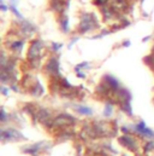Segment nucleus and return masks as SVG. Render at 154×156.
Listing matches in <instances>:
<instances>
[{"label": "nucleus", "mask_w": 154, "mask_h": 156, "mask_svg": "<svg viewBox=\"0 0 154 156\" xmlns=\"http://www.w3.org/2000/svg\"><path fill=\"white\" fill-rule=\"evenodd\" d=\"M47 70L51 74H54V75H58L59 74V62H58L57 58L49 59V62L47 63Z\"/></svg>", "instance_id": "nucleus-3"}, {"label": "nucleus", "mask_w": 154, "mask_h": 156, "mask_svg": "<svg viewBox=\"0 0 154 156\" xmlns=\"http://www.w3.org/2000/svg\"><path fill=\"white\" fill-rule=\"evenodd\" d=\"M119 142L124 145V147H126V148H129L130 150H135L134 148H135V140L131 138V137H128V136H123L120 139H119Z\"/></svg>", "instance_id": "nucleus-6"}, {"label": "nucleus", "mask_w": 154, "mask_h": 156, "mask_svg": "<svg viewBox=\"0 0 154 156\" xmlns=\"http://www.w3.org/2000/svg\"><path fill=\"white\" fill-rule=\"evenodd\" d=\"M77 112L79 114H83V115H92L93 114V110L90 108H87V107H77Z\"/></svg>", "instance_id": "nucleus-9"}, {"label": "nucleus", "mask_w": 154, "mask_h": 156, "mask_svg": "<svg viewBox=\"0 0 154 156\" xmlns=\"http://www.w3.org/2000/svg\"><path fill=\"white\" fill-rule=\"evenodd\" d=\"M21 29H22V32H23V33H27V34H32L33 32H35V30H36L35 26H34L33 23H30V22L25 21V20H23V22L21 23Z\"/></svg>", "instance_id": "nucleus-4"}, {"label": "nucleus", "mask_w": 154, "mask_h": 156, "mask_svg": "<svg viewBox=\"0 0 154 156\" xmlns=\"http://www.w3.org/2000/svg\"><path fill=\"white\" fill-rule=\"evenodd\" d=\"M52 46H53V50H54V51H57V50H59L63 45H62V44H59V45H58V44H55V42H52Z\"/></svg>", "instance_id": "nucleus-14"}, {"label": "nucleus", "mask_w": 154, "mask_h": 156, "mask_svg": "<svg viewBox=\"0 0 154 156\" xmlns=\"http://www.w3.org/2000/svg\"><path fill=\"white\" fill-rule=\"evenodd\" d=\"M111 114H112V105H111L110 103H107V108H105L104 115H105V116H110Z\"/></svg>", "instance_id": "nucleus-10"}, {"label": "nucleus", "mask_w": 154, "mask_h": 156, "mask_svg": "<svg viewBox=\"0 0 154 156\" xmlns=\"http://www.w3.org/2000/svg\"><path fill=\"white\" fill-rule=\"evenodd\" d=\"M23 46V41H15V44L11 45V48H21Z\"/></svg>", "instance_id": "nucleus-12"}, {"label": "nucleus", "mask_w": 154, "mask_h": 156, "mask_svg": "<svg viewBox=\"0 0 154 156\" xmlns=\"http://www.w3.org/2000/svg\"><path fill=\"white\" fill-rule=\"evenodd\" d=\"M95 26H96V18L93 13H83L81 16L79 26H78V29L81 33L89 32V30L94 29Z\"/></svg>", "instance_id": "nucleus-1"}, {"label": "nucleus", "mask_w": 154, "mask_h": 156, "mask_svg": "<svg viewBox=\"0 0 154 156\" xmlns=\"http://www.w3.org/2000/svg\"><path fill=\"white\" fill-rule=\"evenodd\" d=\"M41 46H42V41H40V40H35L30 44V47L28 51V57L30 59H35L38 57L40 50H41Z\"/></svg>", "instance_id": "nucleus-2"}, {"label": "nucleus", "mask_w": 154, "mask_h": 156, "mask_svg": "<svg viewBox=\"0 0 154 156\" xmlns=\"http://www.w3.org/2000/svg\"><path fill=\"white\" fill-rule=\"evenodd\" d=\"M109 1H110V0H94L95 5H98V6H100V7H102V6L107 5V4H109Z\"/></svg>", "instance_id": "nucleus-11"}, {"label": "nucleus", "mask_w": 154, "mask_h": 156, "mask_svg": "<svg viewBox=\"0 0 154 156\" xmlns=\"http://www.w3.org/2000/svg\"><path fill=\"white\" fill-rule=\"evenodd\" d=\"M148 39H149V37H146V38H143V42H145V41H147Z\"/></svg>", "instance_id": "nucleus-16"}, {"label": "nucleus", "mask_w": 154, "mask_h": 156, "mask_svg": "<svg viewBox=\"0 0 154 156\" xmlns=\"http://www.w3.org/2000/svg\"><path fill=\"white\" fill-rule=\"evenodd\" d=\"M8 10H10L17 18H19V20H24L23 15L18 11V9H17V6H16V0H11V1H10V4H8Z\"/></svg>", "instance_id": "nucleus-7"}, {"label": "nucleus", "mask_w": 154, "mask_h": 156, "mask_svg": "<svg viewBox=\"0 0 154 156\" xmlns=\"http://www.w3.org/2000/svg\"><path fill=\"white\" fill-rule=\"evenodd\" d=\"M0 9H1V11H2V12H6V11L8 10V6H6V5L4 4V1L1 0V4H0Z\"/></svg>", "instance_id": "nucleus-13"}, {"label": "nucleus", "mask_w": 154, "mask_h": 156, "mask_svg": "<svg viewBox=\"0 0 154 156\" xmlns=\"http://www.w3.org/2000/svg\"><path fill=\"white\" fill-rule=\"evenodd\" d=\"M130 45V41H124V44H123V46H129Z\"/></svg>", "instance_id": "nucleus-15"}, {"label": "nucleus", "mask_w": 154, "mask_h": 156, "mask_svg": "<svg viewBox=\"0 0 154 156\" xmlns=\"http://www.w3.org/2000/svg\"><path fill=\"white\" fill-rule=\"evenodd\" d=\"M49 6L55 12H62L64 10V0H49Z\"/></svg>", "instance_id": "nucleus-5"}, {"label": "nucleus", "mask_w": 154, "mask_h": 156, "mask_svg": "<svg viewBox=\"0 0 154 156\" xmlns=\"http://www.w3.org/2000/svg\"><path fill=\"white\" fill-rule=\"evenodd\" d=\"M60 27L64 32H68V28H69V18L66 16H63L60 18Z\"/></svg>", "instance_id": "nucleus-8"}]
</instances>
